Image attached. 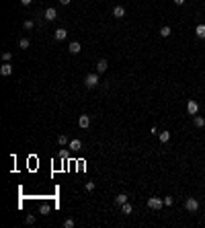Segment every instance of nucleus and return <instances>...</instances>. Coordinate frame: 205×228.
Masks as SVG:
<instances>
[{"mask_svg": "<svg viewBox=\"0 0 205 228\" xmlns=\"http://www.w3.org/2000/svg\"><path fill=\"white\" fill-rule=\"evenodd\" d=\"M96 84H99V74H95V72L86 74V78H84V86H86V89H95Z\"/></svg>", "mask_w": 205, "mask_h": 228, "instance_id": "obj_1", "label": "nucleus"}, {"mask_svg": "<svg viewBox=\"0 0 205 228\" xmlns=\"http://www.w3.org/2000/svg\"><path fill=\"white\" fill-rule=\"evenodd\" d=\"M162 206H164V200H160V197H150L148 200V207L150 210H160Z\"/></svg>", "mask_w": 205, "mask_h": 228, "instance_id": "obj_2", "label": "nucleus"}, {"mask_svg": "<svg viewBox=\"0 0 205 228\" xmlns=\"http://www.w3.org/2000/svg\"><path fill=\"white\" fill-rule=\"evenodd\" d=\"M184 207H187L189 212H197V210H199V201L195 200V197H187V201H184Z\"/></svg>", "mask_w": 205, "mask_h": 228, "instance_id": "obj_3", "label": "nucleus"}, {"mask_svg": "<svg viewBox=\"0 0 205 228\" xmlns=\"http://www.w3.org/2000/svg\"><path fill=\"white\" fill-rule=\"evenodd\" d=\"M0 74H2V76H10V74H13V64L4 62L2 66H0Z\"/></svg>", "mask_w": 205, "mask_h": 228, "instance_id": "obj_4", "label": "nucleus"}, {"mask_svg": "<svg viewBox=\"0 0 205 228\" xmlns=\"http://www.w3.org/2000/svg\"><path fill=\"white\" fill-rule=\"evenodd\" d=\"M187 111H189V115H197L199 103H197V101H189V103H187Z\"/></svg>", "mask_w": 205, "mask_h": 228, "instance_id": "obj_5", "label": "nucleus"}, {"mask_svg": "<svg viewBox=\"0 0 205 228\" xmlns=\"http://www.w3.org/2000/svg\"><path fill=\"white\" fill-rule=\"evenodd\" d=\"M107 68H109V62H107L105 58L96 62V72H99V74H102V72H107Z\"/></svg>", "mask_w": 205, "mask_h": 228, "instance_id": "obj_6", "label": "nucleus"}, {"mask_svg": "<svg viewBox=\"0 0 205 228\" xmlns=\"http://www.w3.org/2000/svg\"><path fill=\"white\" fill-rule=\"evenodd\" d=\"M54 37L55 39H58V41H64V39H66V37H68V31H66V29H55V33H54Z\"/></svg>", "mask_w": 205, "mask_h": 228, "instance_id": "obj_7", "label": "nucleus"}, {"mask_svg": "<svg viewBox=\"0 0 205 228\" xmlns=\"http://www.w3.org/2000/svg\"><path fill=\"white\" fill-rule=\"evenodd\" d=\"M78 125L86 130V127L90 125V117H88V115H80V117H78Z\"/></svg>", "mask_w": 205, "mask_h": 228, "instance_id": "obj_8", "label": "nucleus"}, {"mask_svg": "<svg viewBox=\"0 0 205 228\" xmlns=\"http://www.w3.org/2000/svg\"><path fill=\"white\" fill-rule=\"evenodd\" d=\"M80 43H78V41H72V43H70V45H68V51H70V54H80Z\"/></svg>", "mask_w": 205, "mask_h": 228, "instance_id": "obj_9", "label": "nucleus"}, {"mask_svg": "<svg viewBox=\"0 0 205 228\" xmlns=\"http://www.w3.org/2000/svg\"><path fill=\"white\" fill-rule=\"evenodd\" d=\"M45 19H47V21H55V19H58L55 8H47V10H45Z\"/></svg>", "mask_w": 205, "mask_h": 228, "instance_id": "obj_10", "label": "nucleus"}, {"mask_svg": "<svg viewBox=\"0 0 205 228\" xmlns=\"http://www.w3.org/2000/svg\"><path fill=\"white\" fill-rule=\"evenodd\" d=\"M113 17H115V19L125 17V8H123V6H115V8H113Z\"/></svg>", "mask_w": 205, "mask_h": 228, "instance_id": "obj_11", "label": "nucleus"}, {"mask_svg": "<svg viewBox=\"0 0 205 228\" xmlns=\"http://www.w3.org/2000/svg\"><path fill=\"white\" fill-rule=\"evenodd\" d=\"M195 35H197L199 39H205V25H197V29H195Z\"/></svg>", "mask_w": 205, "mask_h": 228, "instance_id": "obj_12", "label": "nucleus"}, {"mask_svg": "<svg viewBox=\"0 0 205 228\" xmlns=\"http://www.w3.org/2000/svg\"><path fill=\"white\" fill-rule=\"evenodd\" d=\"M125 201H127V195H125V193H119V195L115 197V203H117V206H123Z\"/></svg>", "mask_w": 205, "mask_h": 228, "instance_id": "obj_13", "label": "nucleus"}, {"mask_svg": "<svg viewBox=\"0 0 205 228\" xmlns=\"http://www.w3.org/2000/svg\"><path fill=\"white\" fill-rule=\"evenodd\" d=\"M80 148H82L80 140H72V142H70V150H80Z\"/></svg>", "mask_w": 205, "mask_h": 228, "instance_id": "obj_14", "label": "nucleus"}, {"mask_svg": "<svg viewBox=\"0 0 205 228\" xmlns=\"http://www.w3.org/2000/svg\"><path fill=\"white\" fill-rule=\"evenodd\" d=\"M168 140H170V131H160V142H162V144H166Z\"/></svg>", "mask_w": 205, "mask_h": 228, "instance_id": "obj_15", "label": "nucleus"}, {"mask_svg": "<svg viewBox=\"0 0 205 228\" xmlns=\"http://www.w3.org/2000/svg\"><path fill=\"white\" fill-rule=\"evenodd\" d=\"M170 33H172V31H170V27H168V25H164V27L160 29V37H168Z\"/></svg>", "mask_w": 205, "mask_h": 228, "instance_id": "obj_16", "label": "nucleus"}, {"mask_svg": "<svg viewBox=\"0 0 205 228\" xmlns=\"http://www.w3.org/2000/svg\"><path fill=\"white\" fill-rule=\"evenodd\" d=\"M121 212H123V214H131V212H133V207H131L129 203L125 201V203H123V206H121Z\"/></svg>", "mask_w": 205, "mask_h": 228, "instance_id": "obj_17", "label": "nucleus"}, {"mask_svg": "<svg viewBox=\"0 0 205 228\" xmlns=\"http://www.w3.org/2000/svg\"><path fill=\"white\" fill-rule=\"evenodd\" d=\"M193 121H195V125H197V127H203V125H205V119L199 117V115H195V119H193Z\"/></svg>", "mask_w": 205, "mask_h": 228, "instance_id": "obj_18", "label": "nucleus"}, {"mask_svg": "<svg viewBox=\"0 0 205 228\" xmlns=\"http://www.w3.org/2000/svg\"><path fill=\"white\" fill-rule=\"evenodd\" d=\"M58 144H60V146H66V144H68V138H66L64 134H62V136H58Z\"/></svg>", "mask_w": 205, "mask_h": 228, "instance_id": "obj_19", "label": "nucleus"}, {"mask_svg": "<svg viewBox=\"0 0 205 228\" xmlns=\"http://www.w3.org/2000/svg\"><path fill=\"white\" fill-rule=\"evenodd\" d=\"M2 60H4V62H10V60H13V54H10V51H4V54H2Z\"/></svg>", "mask_w": 205, "mask_h": 228, "instance_id": "obj_20", "label": "nucleus"}, {"mask_svg": "<svg viewBox=\"0 0 205 228\" xmlns=\"http://www.w3.org/2000/svg\"><path fill=\"white\" fill-rule=\"evenodd\" d=\"M64 228H74V220H72V218H68V220L64 222Z\"/></svg>", "mask_w": 205, "mask_h": 228, "instance_id": "obj_21", "label": "nucleus"}, {"mask_svg": "<svg viewBox=\"0 0 205 228\" xmlns=\"http://www.w3.org/2000/svg\"><path fill=\"white\" fill-rule=\"evenodd\" d=\"M172 203H174V200H172L170 195H166V197H164V206H172Z\"/></svg>", "mask_w": 205, "mask_h": 228, "instance_id": "obj_22", "label": "nucleus"}, {"mask_svg": "<svg viewBox=\"0 0 205 228\" xmlns=\"http://www.w3.org/2000/svg\"><path fill=\"white\" fill-rule=\"evenodd\" d=\"M19 45H20L23 49H27V48H29V39H20V41H19Z\"/></svg>", "mask_w": 205, "mask_h": 228, "instance_id": "obj_23", "label": "nucleus"}, {"mask_svg": "<svg viewBox=\"0 0 205 228\" xmlns=\"http://www.w3.org/2000/svg\"><path fill=\"white\" fill-rule=\"evenodd\" d=\"M86 191H95V181H88V183H86Z\"/></svg>", "mask_w": 205, "mask_h": 228, "instance_id": "obj_24", "label": "nucleus"}, {"mask_svg": "<svg viewBox=\"0 0 205 228\" xmlns=\"http://www.w3.org/2000/svg\"><path fill=\"white\" fill-rule=\"evenodd\" d=\"M33 25H35L33 21H25V23H23V27H25V29H33Z\"/></svg>", "mask_w": 205, "mask_h": 228, "instance_id": "obj_25", "label": "nucleus"}, {"mask_svg": "<svg viewBox=\"0 0 205 228\" xmlns=\"http://www.w3.org/2000/svg\"><path fill=\"white\" fill-rule=\"evenodd\" d=\"M25 222H27V224H33V222H35V216H27V218H25Z\"/></svg>", "mask_w": 205, "mask_h": 228, "instance_id": "obj_26", "label": "nucleus"}, {"mask_svg": "<svg viewBox=\"0 0 205 228\" xmlns=\"http://www.w3.org/2000/svg\"><path fill=\"white\" fill-rule=\"evenodd\" d=\"M41 214H43V216L49 214V206H43V207H41Z\"/></svg>", "mask_w": 205, "mask_h": 228, "instance_id": "obj_27", "label": "nucleus"}, {"mask_svg": "<svg viewBox=\"0 0 205 228\" xmlns=\"http://www.w3.org/2000/svg\"><path fill=\"white\" fill-rule=\"evenodd\" d=\"M31 2H33V0H20V4H25V6H29Z\"/></svg>", "mask_w": 205, "mask_h": 228, "instance_id": "obj_28", "label": "nucleus"}, {"mask_svg": "<svg viewBox=\"0 0 205 228\" xmlns=\"http://www.w3.org/2000/svg\"><path fill=\"white\" fill-rule=\"evenodd\" d=\"M184 2H187V0H174V4H178V6H181V4H184Z\"/></svg>", "mask_w": 205, "mask_h": 228, "instance_id": "obj_29", "label": "nucleus"}, {"mask_svg": "<svg viewBox=\"0 0 205 228\" xmlns=\"http://www.w3.org/2000/svg\"><path fill=\"white\" fill-rule=\"evenodd\" d=\"M62 4H64V6H66V4H70V2H72V0H60Z\"/></svg>", "mask_w": 205, "mask_h": 228, "instance_id": "obj_30", "label": "nucleus"}]
</instances>
